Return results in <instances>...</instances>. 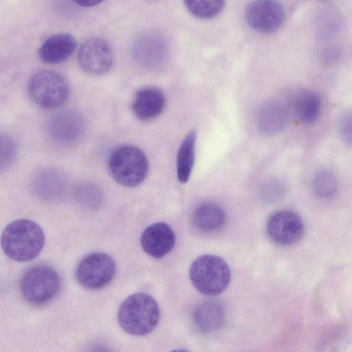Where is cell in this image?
Masks as SVG:
<instances>
[{"label":"cell","instance_id":"obj_13","mask_svg":"<svg viewBox=\"0 0 352 352\" xmlns=\"http://www.w3.org/2000/svg\"><path fill=\"white\" fill-rule=\"evenodd\" d=\"M175 235L172 228L166 223L158 222L148 226L140 237L143 250L152 257L160 258L173 248Z\"/></svg>","mask_w":352,"mask_h":352},{"label":"cell","instance_id":"obj_17","mask_svg":"<svg viewBox=\"0 0 352 352\" xmlns=\"http://www.w3.org/2000/svg\"><path fill=\"white\" fill-rule=\"evenodd\" d=\"M191 222L197 231L209 233L221 229L226 222L223 208L213 203H204L194 210Z\"/></svg>","mask_w":352,"mask_h":352},{"label":"cell","instance_id":"obj_9","mask_svg":"<svg viewBox=\"0 0 352 352\" xmlns=\"http://www.w3.org/2000/svg\"><path fill=\"white\" fill-rule=\"evenodd\" d=\"M78 62L81 69L89 74H104L108 72L113 65V49L104 39H88L78 50Z\"/></svg>","mask_w":352,"mask_h":352},{"label":"cell","instance_id":"obj_5","mask_svg":"<svg viewBox=\"0 0 352 352\" xmlns=\"http://www.w3.org/2000/svg\"><path fill=\"white\" fill-rule=\"evenodd\" d=\"M60 285L59 275L53 267L37 265L23 274L19 287L22 296L28 303L42 306L56 296Z\"/></svg>","mask_w":352,"mask_h":352},{"label":"cell","instance_id":"obj_16","mask_svg":"<svg viewBox=\"0 0 352 352\" xmlns=\"http://www.w3.org/2000/svg\"><path fill=\"white\" fill-rule=\"evenodd\" d=\"M289 121L286 107L277 101H270L262 105L256 116L258 129L265 135H275L284 130Z\"/></svg>","mask_w":352,"mask_h":352},{"label":"cell","instance_id":"obj_23","mask_svg":"<svg viewBox=\"0 0 352 352\" xmlns=\"http://www.w3.org/2000/svg\"><path fill=\"white\" fill-rule=\"evenodd\" d=\"M312 186L314 192L318 197L329 199L336 194L338 183L331 173L322 171L314 177Z\"/></svg>","mask_w":352,"mask_h":352},{"label":"cell","instance_id":"obj_2","mask_svg":"<svg viewBox=\"0 0 352 352\" xmlns=\"http://www.w3.org/2000/svg\"><path fill=\"white\" fill-rule=\"evenodd\" d=\"M160 311L156 300L142 292L133 294L126 298L118 312V322L122 329L133 336H144L157 325Z\"/></svg>","mask_w":352,"mask_h":352},{"label":"cell","instance_id":"obj_7","mask_svg":"<svg viewBox=\"0 0 352 352\" xmlns=\"http://www.w3.org/2000/svg\"><path fill=\"white\" fill-rule=\"evenodd\" d=\"M116 271V263L110 255L103 252H94L85 256L78 263L76 276L82 287L98 289L112 280Z\"/></svg>","mask_w":352,"mask_h":352},{"label":"cell","instance_id":"obj_19","mask_svg":"<svg viewBox=\"0 0 352 352\" xmlns=\"http://www.w3.org/2000/svg\"><path fill=\"white\" fill-rule=\"evenodd\" d=\"M194 320L201 331L205 333L215 331L223 323V309L219 304L215 302H204L195 310Z\"/></svg>","mask_w":352,"mask_h":352},{"label":"cell","instance_id":"obj_28","mask_svg":"<svg viewBox=\"0 0 352 352\" xmlns=\"http://www.w3.org/2000/svg\"><path fill=\"white\" fill-rule=\"evenodd\" d=\"M104 0H73L74 3L82 7L90 8L100 4Z\"/></svg>","mask_w":352,"mask_h":352},{"label":"cell","instance_id":"obj_22","mask_svg":"<svg viewBox=\"0 0 352 352\" xmlns=\"http://www.w3.org/2000/svg\"><path fill=\"white\" fill-rule=\"evenodd\" d=\"M187 10L195 17L209 19L223 10L225 0H184Z\"/></svg>","mask_w":352,"mask_h":352},{"label":"cell","instance_id":"obj_21","mask_svg":"<svg viewBox=\"0 0 352 352\" xmlns=\"http://www.w3.org/2000/svg\"><path fill=\"white\" fill-rule=\"evenodd\" d=\"M33 188L41 196L56 195L63 190L65 177L54 169H45L38 173L33 179Z\"/></svg>","mask_w":352,"mask_h":352},{"label":"cell","instance_id":"obj_25","mask_svg":"<svg viewBox=\"0 0 352 352\" xmlns=\"http://www.w3.org/2000/svg\"><path fill=\"white\" fill-rule=\"evenodd\" d=\"M16 153L14 140L7 133L1 134V170L8 168L13 162Z\"/></svg>","mask_w":352,"mask_h":352},{"label":"cell","instance_id":"obj_15","mask_svg":"<svg viewBox=\"0 0 352 352\" xmlns=\"http://www.w3.org/2000/svg\"><path fill=\"white\" fill-rule=\"evenodd\" d=\"M76 47L75 38L69 33H58L47 38L38 51L40 59L48 64H57L67 60Z\"/></svg>","mask_w":352,"mask_h":352},{"label":"cell","instance_id":"obj_8","mask_svg":"<svg viewBox=\"0 0 352 352\" xmlns=\"http://www.w3.org/2000/svg\"><path fill=\"white\" fill-rule=\"evenodd\" d=\"M285 17V10L276 0H253L245 9L248 23L260 33L276 32L283 25Z\"/></svg>","mask_w":352,"mask_h":352},{"label":"cell","instance_id":"obj_12","mask_svg":"<svg viewBox=\"0 0 352 352\" xmlns=\"http://www.w3.org/2000/svg\"><path fill=\"white\" fill-rule=\"evenodd\" d=\"M167 45L159 34L146 33L138 37L132 47V56L142 67L153 69L159 67L166 58Z\"/></svg>","mask_w":352,"mask_h":352},{"label":"cell","instance_id":"obj_27","mask_svg":"<svg viewBox=\"0 0 352 352\" xmlns=\"http://www.w3.org/2000/svg\"><path fill=\"white\" fill-rule=\"evenodd\" d=\"M340 134L346 144L352 146V112L346 114L342 119Z\"/></svg>","mask_w":352,"mask_h":352},{"label":"cell","instance_id":"obj_4","mask_svg":"<svg viewBox=\"0 0 352 352\" xmlns=\"http://www.w3.org/2000/svg\"><path fill=\"white\" fill-rule=\"evenodd\" d=\"M108 168L117 183L126 187H134L146 178L148 162L140 148L126 144L118 147L111 153Z\"/></svg>","mask_w":352,"mask_h":352},{"label":"cell","instance_id":"obj_3","mask_svg":"<svg viewBox=\"0 0 352 352\" xmlns=\"http://www.w3.org/2000/svg\"><path fill=\"white\" fill-rule=\"evenodd\" d=\"M190 278L195 288L201 294L212 296L222 293L230 281V270L221 257L205 254L191 264Z\"/></svg>","mask_w":352,"mask_h":352},{"label":"cell","instance_id":"obj_24","mask_svg":"<svg viewBox=\"0 0 352 352\" xmlns=\"http://www.w3.org/2000/svg\"><path fill=\"white\" fill-rule=\"evenodd\" d=\"M287 190L285 183L280 179L266 180L261 186V195L266 199L274 201L281 198Z\"/></svg>","mask_w":352,"mask_h":352},{"label":"cell","instance_id":"obj_11","mask_svg":"<svg viewBox=\"0 0 352 352\" xmlns=\"http://www.w3.org/2000/svg\"><path fill=\"white\" fill-rule=\"evenodd\" d=\"M85 129L82 115L73 109L63 110L54 114L47 124L50 137L56 142L72 144L79 140Z\"/></svg>","mask_w":352,"mask_h":352},{"label":"cell","instance_id":"obj_26","mask_svg":"<svg viewBox=\"0 0 352 352\" xmlns=\"http://www.w3.org/2000/svg\"><path fill=\"white\" fill-rule=\"evenodd\" d=\"M76 195L82 202L95 204L100 201L101 192L96 185L87 183L77 188Z\"/></svg>","mask_w":352,"mask_h":352},{"label":"cell","instance_id":"obj_14","mask_svg":"<svg viewBox=\"0 0 352 352\" xmlns=\"http://www.w3.org/2000/svg\"><path fill=\"white\" fill-rule=\"evenodd\" d=\"M166 104L164 93L158 88L148 87L138 90L132 102V110L142 120H151L163 111Z\"/></svg>","mask_w":352,"mask_h":352},{"label":"cell","instance_id":"obj_1","mask_svg":"<svg viewBox=\"0 0 352 352\" xmlns=\"http://www.w3.org/2000/svg\"><path fill=\"white\" fill-rule=\"evenodd\" d=\"M41 228L29 219H18L4 229L1 239V248L12 260L25 262L36 258L45 244Z\"/></svg>","mask_w":352,"mask_h":352},{"label":"cell","instance_id":"obj_6","mask_svg":"<svg viewBox=\"0 0 352 352\" xmlns=\"http://www.w3.org/2000/svg\"><path fill=\"white\" fill-rule=\"evenodd\" d=\"M69 85L59 73L42 70L36 73L28 83V93L38 106L53 109L62 106L69 96Z\"/></svg>","mask_w":352,"mask_h":352},{"label":"cell","instance_id":"obj_18","mask_svg":"<svg viewBox=\"0 0 352 352\" xmlns=\"http://www.w3.org/2000/svg\"><path fill=\"white\" fill-rule=\"evenodd\" d=\"M292 104L296 116L302 122L311 124L318 120L321 102L315 91L309 89L299 91L295 94Z\"/></svg>","mask_w":352,"mask_h":352},{"label":"cell","instance_id":"obj_10","mask_svg":"<svg viewBox=\"0 0 352 352\" xmlns=\"http://www.w3.org/2000/svg\"><path fill=\"white\" fill-rule=\"evenodd\" d=\"M266 231L269 237L281 245H291L302 238L304 224L300 216L291 210H280L268 219Z\"/></svg>","mask_w":352,"mask_h":352},{"label":"cell","instance_id":"obj_20","mask_svg":"<svg viewBox=\"0 0 352 352\" xmlns=\"http://www.w3.org/2000/svg\"><path fill=\"white\" fill-rule=\"evenodd\" d=\"M196 131L188 132L182 142L177 155V176L178 180L186 183L191 175L195 155Z\"/></svg>","mask_w":352,"mask_h":352}]
</instances>
